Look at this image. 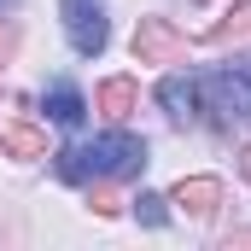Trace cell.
Listing matches in <instances>:
<instances>
[{"label": "cell", "instance_id": "30bf717a", "mask_svg": "<svg viewBox=\"0 0 251 251\" xmlns=\"http://www.w3.org/2000/svg\"><path fill=\"white\" fill-rule=\"evenodd\" d=\"M47 117H53V123H64V128H76L82 123V117H88V105H82V94H76V88H53V94H47Z\"/></svg>", "mask_w": 251, "mask_h": 251}, {"label": "cell", "instance_id": "9c48e42d", "mask_svg": "<svg viewBox=\"0 0 251 251\" xmlns=\"http://www.w3.org/2000/svg\"><path fill=\"white\" fill-rule=\"evenodd\" d=\"M240 35H251V0L228 6V18H216V24L204 29V41H210V47H228V41H240Z\"/></svg>", "mask_w": 251, "mask_h": 251}, {"label": "cell", "instance_id": "7c38bea8", "mask_svg": "<svg viewBox=\"0 0 251 251\" xmlns=\"http://www.w3.org/2000/svg\"><path fill=\"white\" fill-rule=\"evenodd\" d=\"M12 53H18V29L0 24V64H12Z\"/></svg>", "mask_w": 251, "mask_h": 251}, {"label": "cell", "instance_id": "9a60e30c", "mask_svg": "<svg viewBox=\"0 0 251 251\" xmlns=\"http://www.w3.org/2000/svg\"><path fill=\"white\" fill-rule=\"evenodd\" d=\"M0 6H12V0H0Z\"/></svg>", "mask_w": 251, "mask_h": 251}, {"label": "cell", "instance_id": "3957f363", "mask_svg": "<svg viewBox=\"0 0 251 251\" xmlns=\"http://www.w3.org/2000/svg\"><path fill=\"white\" fill-rule=\"evenodd\" d=\"M134 59L140 64H181L187 59V35L170 18H140L134 24Z\"/></svg>", "mask_w": 251, "mask_h": 251}, {"label": "cell", "instance_id": "ba28073f", "mask_svg": "<svg viewBox=\"0 0 251 251\" xmlns=\"http://www.w3.org/2000/svg\"><path fill=\"white\" fill-rule=\"evenodd\" d=\"M0 152L6 158H47V134L29 123H12V128H0Z\"/></svg>", "mask_w": 251, "mask_h": 251}, {"label": "cell", "instance_id": "52a82bcc", "mask_svg": "<svg viewBox=\"0 0 251 251\" xmlns=\"http://www.w3.org/2000/svg\"><path fill=\"white\" fill-rule=\"evenodd\" d=\"M94 105H100V117H111V123H123L128 111L140 105V88H134L128 76H111V82H100V94H94Z\"/></svg>", "mask_w": 251, "mask_h": 251}, {"label": "cell", "instance_id": "5bb4252c", "mask_svg": "<svg viewBox=\"0 0 251 251\" xmlns=\"http://www.w3.org/2000/svg\"><path fill=\"white\" fill-rule=\"evenodd\" d=\"M240 176H246V181H251V146H246V152H240Z\"/></svg>", "mask_w": 251, "mask_h": 251}, {"label": "cell", "instance_id": "8992f818", "mask_svg": "<svg viewBox=\"0 0 251 251\" xmlns=\"http://www.w3.org/2000/svg\"><path fill=\"white\" fill-rule=\"evenodd\" d=\"M158 105H164L176 123H193V117H199V82H193V76H164Z\"/></svg>", "mask_w": 251, "mask_h": 251}, {"label": "cell", "instance_id": "8fae6325", "mask_svg": "<svg viewBox=\"0 0 251 251\" xmlns=\"http://www.w3.org/2000/svg\"><path fill=\"white\" fill-rule=\"evenodd\" d=\"M164 204H170V199H158V193H140V199H134V216H140L146 228H164V216H170Z\"/></svg>", "mask_w": 251, "mask_h": 251}, {"label": "cell", "instance_id": "277c9868", "mask_svg": "<svg viewBox=\"0 0 251 251\" xmlns=\"http://www.w3.org/2000/svg\"><path fill=\"white\" fill-rule=\"evenodd\" d=\"M64 29H70V47L76 53H105L111 29H105V0H64Z\"/></svg>", "mask_w": 251, "mask_h": 251}, {"label": "cell", "instance_id": "4fadbf2b", "mask_svg": "<svg viewBox=\"0 0 251 251\" xmlns=\"http://www.w3.org/2000/svg\"><path fill=\"white\" fill-rule=\"evenodd\" d=\"M94 210H100V216H117L123 204H117V193H105V187H100V193H94Z\"/></svg>", "mask_w": 251, "mask_h": 251}, {"label": "cell", "instance_id": "7a4b0ae2", "mask_svg": "<svg viewBox=\"0 0 251 251\" xmlns=\"http://www.w3.org/2000/svg\"><path fill=\"white\" fill-rule=\"evenodd\" d=\"M199 100H210V111L228 117H251V59H234L210 76H199Z\"/></svg>", "mask_w": 251, "mask_h": 251}, {"label": "cell", "instance_id": "5b68a950", "mask_svg": "<svg viewBox=\"0 0 251 251\" xmlns=\"http://www.w3.org/2000/svg\"><path fill=\"white\" fill-rule=\"evenodd\" d=\"M170 204H181L187 216H210V210L222 204V181H216V176H181L176 193H170Z\"/></svg>", "mask_w": 251, "mask_h": 251}, {"label": "cell", "instance_id": "6da1fadb", "mask_svg": "<svg viewBox=\"0 0 251 251\" xmlns=\"http://www.w3.org/2000/svg\"><path fill=\"white\" fill-rule=\"evenodd\" d=\"M146 164V140L134 134H100L88 146H64L59 152V176L64 181H117V176H140Z\"/></svg>", "mask_w": 251, "mask_h": 251}]
</instances>
